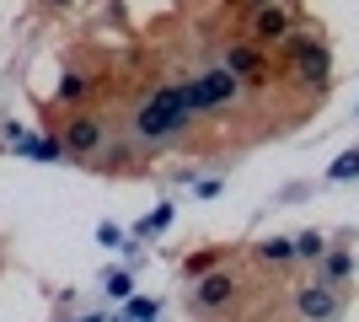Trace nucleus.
<instances>
[{
    "mask_svg": "<svg viewBox=\"0 0 359 322\" xmlns=\"http://www.w3.org/2000/svg\"><path fill=\"white\" fill-rule=\"evenodd\" d=\"M188 119H194V113H188V86L172 81V86H156V92L145 97V107L135 113V135L140 140H172Z\"/></svg>",
    "mask_w": 359,
    "mask_h": 322,
    "instance_id": "1",
    "label": "nucleus"
},
{
    "mask_svg": "<svg viewBox=\"0 0 359 322\" xmlns=\"http://www.w3.org/2000/svg\"><path fill=\"white\" fill-rule=\"evenodd\" d=\"M241 92V76H231L225 65H215V70H204V76L188 81V113H215V107H225L231 97Z\"/></svg>",
    "mask_w": 359,
    "mask_h": 322,
    "instance_id": "2",
    "label": "nucleus"
},
{
    "mask_svg": "<svg viewBox=\"0 0 359 322\" xmlns=\"http://www.w3.org/2000/svg\"><path fill=\"white\" fill-rule=\"evenodd\" d=\"M295 311L306 322H332L338 311H344V295H338L332 279H311V285H300V290H295Z\"/></svg>",
    "mask_w": 359,
    "mask_h": 322,
    "instance_id": "3",
    "label": "nucleus"
},
{
    "mask_svg": "<svg viewBox=\"0 0 359 322\" xmlns=\"http://www.w3.org/2000/svg\"><path fill=\"white\" fill-rule=\"evenodd\" d=\"M102 140H107V129H102V119H91V113H81V119H70L65 123V151H70V161H86V156H97L102 151Z\"/></svg>",
    "mask_w": 359,
    "mask_h": 322,
    "instance_id": "4",
    "label": "nucleus"
},
{
    "mask_svg": "<svg viewBox=\"0 0 359 322\" xmlns=\"http://www.w3.org/2000/svg\"><path fill=\"white\" fill-rule=\"evenodd\" d=\"M231 295H236V279L215 269V274H204V279H198L194 307H198V311H220V307H231Z\"/></svg>",
    "mask_w": 359,
    "mask_h": 322,
    "instance_id": "5",
    "label": "nucleus"
},
{
    "mask_svg": "<svg viewBox=\"0 0 359 322\" xmlns=\"http://www.w3.org/2000/svg\"><path fill=\"white\" fill-rule=\"evenodd\" d=\"M285 38H290V11L285 6H263L252 16V43L263 48V43H285Z\"/></svg>",
    "mask_w": 359,
    "mask_h": 322,
    "instance_id": "6",
    "label": "nucleus"
},
{
    "mask_svg": "<svg viewBox=\"0 0 359 322\" xmlns=\"http://www.w3.org/2000/svg\"><path fill=\"white\" fill-rule=\"evenodd\" d=\"M220 65L231 70V76H257V70H263V48H257L252 38H247V43H231Z\"/></svg>",
    "mask_w": 359,
    "mask_h": 322,
    "instance_id": "7",
    "label": "nucleus"
},
{
    "mask_svg": "<svg viewBox=\"0 0 359 322\" xmlns=\"http://www.w3.org/2000/svg\"><path fill=\"white\" fill-rule=\"evenodd\" d=\"M295 70H300V81L322 86V81H327V48H322V43H311V48H306V54L295 60Z\"/></svg>",
    "mask_w": 359,
    "mask_h": 322,
    "instance_id": "8",
    "label": "nucleus"
},
{
    "mask_svg": "<svg viewBox=\"0 0 359 322\" xmlns=\"http://www.w3.org/2000/svg\"><path fill=\"white\" fill-rule=\"evenodd\" d=\"M257 258H263V263H290V258H295V242H285V236H269V242L257 247Z\"/></svg>",
    "mask_w": 359,
    "mask_h": 322,
    "instance_id": "9",
    "label": "nucleus"
},
{
    "mask_svg": "<svg viewBox=\"0 0 359 322\" xmlns=\"http://www.w3.org/2000/svg\"><path fill=\"white\" fill-rule=\"evenodd\" d=\"M327 177H332V183H348V177H359V151H344V156L327 167Z\"/></svg>",
    "mask_w": 359,
    "mask_h": 322,
    "instance_id": "10",
    "label": "nucleus"
},
{
    "mask_svg": "<svg viewBox=\"0 0 359 322\" xmlns=\"http://www.w3.org/2000/svg\"><path fill=\"white\" fill-rule=\"evenodd\" d=\"M295 258H327V242H322V236H316V231H306V236H300V242H295Z\"/></svg>",
    "mask_w": 359,
    "mask_h": 322,
    "instance_id": "11",
    "label": "nucleus"
},
{
    "mask_svg": "<svg viewBox=\"0 0 359 322\" xmlns=\"http://www.w3.org/2000/svg\"><path fill=\"white\" fill-rule=\"evenodd\" d=\"M81 92H86V81H81V76H65L60 81V102H75Z\"/></svg>",
    "mask_w": 359,
    "mask_h": 322,
    "instance_id": "12",
    "label": "nucleus"
},
{
    "mask_svg": "<svg viewBox=\"0 0 359 322\" xmlns=\"http://www.w3.org/2000/svg\"><path fill=\"white\" fill-rule=\"evenodd\" d=\"M107 295H113V301H129V274H107Z\"/></svg>",
    "mask_w": 359,
    "mask_h": 322,
    "instance_id": "13",
    "label": "nucleus"
},
{
    "mask_svg": "<svg viewBox=\"0 0 359 322\" xmlns=\"http://www.w3.org/2000/svg\"><path fill=\"white\" fill-rule=\"evenodd\" d=\"M348 274V253H327V279H344Z\"/></svg>",
    "mask_w": 359,
    "mask_h": 322,
    "instance_id": "14",
    "label": "nucleus"
},
{
    "mask_svg": "<svg viewBox=\"0 0 359 322\" xmlns=\"http://www.w3.org/2000/svg\"><path fill=\"white\" fill-rule=\"evenodd\" d=\"M129 311H135L140 322H150V317H156V301H129Z\"/></svg>",
    "mask_w": 359,
    "mask_h": 322,
    "instance_id": "15",
    "label": "nucleus"
},
{
    "mask_svg": "<svg viewBox=\"0 0 359 322\" xmlns=\"http://www.w3.org/2000/svg\"><path fill=\"white\" fill-rule=\"evenodd\" d=\"M247 6H257V11H263V6H273V0H247Z\"/></svg>",
    "mask_w": 359,
    "mask_h": 322,
    "instance_id": "16",
    "label": "nucleus"
},
{
    "mask_svg": "<svg viewBox=\"0 0 359 322\" xmlns=\"http://www.w3.org/2000/svg\"><path fill=\"white\" fill-rule=\"evenodd\" d=\"M48 6H70V0H48Z\"/></svg>",
    "mask_w": 359,
    "mask_h": 322,
    "instance_id": "17",
    "label": "nucleus"
}]
</instances>
